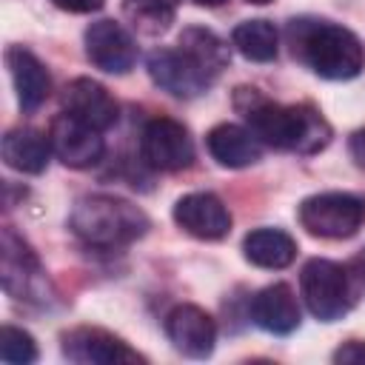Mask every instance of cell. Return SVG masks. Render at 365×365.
Segmentation results:
<instances>
[{"label":"cell","instance_id":"1","mask_svg":"<svg viewBox=\"0 0 365 365\" xmlns=\"http://www.w3.org/2000/svg\"><path fill=\"white\" fill-rule=\"evenodd\" d=\"M234 106L242 114L245 125L254 131V137L262 145H271L279 151H294L305 157L319 154L334 137L331 123L311 103L279 106L268 100L259 88L240 86L234 91Z\"/></svg>","mask_w":365,"mask_h":365},{"label":"cell","instance_id":"2","mask_svg":"<svg viewBox=\"0 0 365 365\" xmlns=\"http://www.w3.org/2000/svg\"><path fill=\"white\" fill-rule=\"evenodd\" d=\"M291 54L325 80H354L365 68V46L359 37L331 20L299 17L288 23Z\"/></svg>","mask_w":365,"mask_h":365},{"label":"cell","instance_id":"3","mask_svg":"<svg viewBox=\"0 0 365 365\" xmlns=\"http://www.w3.org/2000/svg\"><path fill=\"white\" fill-rule=\"evenodd\" d=\"M148 217L140 205L111 197V194H88L80 197L71 208L68 228L86 245L94 248H117L140 240L148 231Z\"/></svg>","mask_w":365,"mask_h":365},{"label":"cell","instance_id":"4","mask_svg":"<svg viewBox=\"0 0 365 365\" xmlns=\"http://www.w3.org/2000/svg\"><path fill=\"white\" fill-rule=\"evenodd\" d=\"M299 291H302V299H305L308 311L319 322L342 319L351 311V302H354L351 274L339 262L322 259V257H314L302 265Z\"/></svg>","mask_w":365,"mask_h":365},{"label":"cell","instance_id":"5","mask_svg":"<svg viewBox=\"0 0 365 365\" xmlns=\"http://www.w3.org/2000/svg\"><path fill=\"white\" fill-rule=\"evenodd\" d=\"M299 225L311 237L322 240H348L365 222V200L348 191H322L299 202Z\"/></svg>","mask_w":365,"mask_h":365},{"label":"cell","instance_id":"6","mask_svg":"<svg viewBox=\"0 0 365 365\" xmlns=\"http://www.w3.org/2000/svg\"><path fill=\"white\" fill-rule=\"evenodd\" d=\"M3 288L14 299L26 302H46L48 299V279L31 245L11 228H3Z\"/></svg>","mask_w":365,"mask_h":365},{"label":"cell","instance_id":"7","mask_svg":"<svg viewBox=\"0 0 365 365\" xmlns=\"http://www.w3.org/2000/svg\"><path fill=\"white\" fill-rule=\"evenodd\" d=\"M143 163L154 171H182L194 163V140L174 117H154L140 134Z\"/></svg>","mask_w":365,"mask_h":365},{"label":"cell","instance_id":"8","mask_svg":"<svg viewBox=\"0 0 365 365\" xmlns=\"http://www.w3.org/2000/svg\"><path fill=\"white\" fill-rule=\"evenodd\" d=\"M145 68H148V77L154 80V86H160L163 91L182 97V100L200 97L214 83V74L205 71L180 46L177 48H154L145 60Z\"/></svg>","mask_w":365,"mask_h":365},{"label":"cell","instance_id":"9","mask_svg":"<svg viewBox=\"0 0 365 365\" xmlns=\"http://www.w3.org/2000/svg\"><path fill=\"white\" fill-rule=\"evenodd\" d=\"M63 356L77 365H143L145 356L137 354L125 339L114 336L106 328L80 325L66 331L63 336Z\"/></svg>","mask_w":365,"mask_h":365},{"label":"cell","instance_id":"10","mask_svg":"<svg viewBox=\"0 0 365 365\" xmlns=\"http://www.w3.org/2000/svg\"><path fill=\"white\" fill-rule=\"evenodd\" d=\"M54 157L68 168H91L103 160L106 143L100 137V128L77 120L74 114L63 111L48 125Z\"/></svg>","mask_w":365,"mask_h":365},{"label":"cell","instance_id":"11","mask_svg":"<svg viewBox=\"0 0 365 365\" xmlns=\"http://www.w3.org/2000/svg\"><path fill=\"white\" fill-rule=\"evenodd\" d=\"M83 43L88 63L106 74H125L137 63V43L117 20H94L86 29Z\"/></svg>","mask_w":365,"mask_h":365},{"label":"cell","instance_id":"12","mask_svg":"<svg viewBox=\"0 0 365 365\" xmlns=\"http://www.w3.org/2000/svg\"><path fill=\"white\" fill-rule=\"evenodd\" d=\"M165 334H168L171 345L191 359L211 356V351L217 345L214 317L191 302H180L165 314Z\"/></svg>","mask_w":365,"mask_h":365},{"label":"cell","instance_id":"13","mask_svg":"<svg viewBox=\"0 0 365 365\" xmlns=\"http://www.w3.org/2000/svg\"><path fill=\"white\" fill-rule=\"evenodd\" d=\"M174 222L197 240H222L231 231V211L211 191H191L174 202Z\"/></svg>","mask_w":365,"mask_h":365},{"label":"cell","instance_id":"14","mask_svg":"<svg viewBox=\"0 0 365 365\" xmlns=\"http://www.w3.org/2000/svg\"><path fill=\"white\" fill-rule=\"evenodd\" d=\"M63 108L100 131L111 128L120 117V106L111 97V91L91 77H74L63 88Z\"/></svg>","mask_w":365,"mask_h":365},{"label":"cell","instance_id":"15","mask_svg":"<svg viewBox=\"0 0 365 365\" xmlns=\"http://www.w3.org/2000/svg\"><path fill=\"white\" fill-rule=\"evenodd\" d=\"M6 66H9L11 83H14L20 108L37 111L51 94V74L43 66V60L23 46H9L6 48Z\"/></svg>","mask_w":365,"mask_h":365},{"label":"cell","instance_id":"16","mask_svg":"<svg viewBox=\"0 0 365 365\" xmlns=\"http://www.w3.org/2000/svg\"><path fill=\"white\" fill-rule=\"evenodd\" d=\"M251 319H254V325H259L262 331L277 334V336L297 331L299 328V305H297L294 291L285 282L259 288L251 299Z\"/></svg>","mask_w":365,"mask_h":365},{"label":"cell","instance_id":"17","mask_svg":"<svg viewBox=\"0 0 365 365\" xmlns=\"http://www.w3.org/2000/svg\"><path fill=\"white\" fill-rule=\"evenodd\" d=\"M208 154L225 168H245L262 157V143L254 137L248 125L217 123L205 137Z\"/></svg>","mask_w":365,"mask_h":365},{"label":"cell","instance_id":"18","mask_svg":"<svg viewBox=\"0 0 365 365\" xmlns=\"http://www.w3.org/2000/svg\"><path fill=\"white\" fill-rule=\"evenodd\" d=\"M0 151H3V163L20 174H43L48 165V157L54 154L51 137L40 128H31V125L11 128L3 137Z\"/></svg>","mask_w":365,"mask_h":365},{"label":"cell","instance_id":"19","mask_svg":"<svg viewBox=\"0 0 365 365\" xmlns=\"http://www.w3.org/2000/svg\"><path fill=\"white\" fill-rule=\"evenodd\" d=\"M242 254L257 268H288L297 259V240L282 228H254L242 240Z\"/></svg>","mask_w":365,"mask_h":365},{"label":"cell","instance_id":"20","mask_svg":"<svg viewBox=\"0 0 365 365\" xmlns=\"http://www.w3.org/2000/svg\"><path fill=\"white\" fill-rule=\"evenodd\" d=\"M231 43L234 48L254 63H271L279 51V34L274 29L271 20H242L234 31H231Z\"/></svg>","mask_w":365,"mask_h":365},{"label":"cell","instance_id":"21","mask_svg":"<svg viewBox=\"0 0 365 365\" xmlns=\"http://www.w3.org/2000/svg\"><path fill=\"white\" fill-rule=\"evenodd\" d=\"M177 46H180L188 57H194L205 71H211L214 77H217V74L228 66V60H231L225 40L217 37V34H214L211 29H205V26H188V29H182Z\"/></svg>","mask_w":365,"mask_h":365},{"label":"cell","instance_id":"22","mask_svg":"<svg viewBox=\"0 0 365 365\" xmlns=\"http://www.w3.org/2000/svg\"><path fill=\"white\" fill-rule=\"evenodd\" d=\"M123 17L140 31V34H163L171 29L177 11L171 0H123Z\"/></svg>","mask_w":365,"mask_h":365},{"label":"cell","instance_id":"23","mask_svg":"<svg viewBox=\"0 0 365 365\" xmlns=\"http://www.w3.org/2000/svg\"><path fill=\"white\" fill-rule=\"evenodd\" d=\"M0 356L3 362L11 365H29L37 359V342L29 331L17 325H3L0 328Z\"/></svg>","mask_w":365,"mask_h":365},{"label":"cell","instance_id":"24","mask_svg":"<svg viewBox=\"0 0 365 365\" xmlns=\"http://www.w3.org/2000/svg\"><path fill=\"white\" fill-rule=\"evenodd\" d=\"M334 362H348V365H362L365 362V342L351 339L334 351Z\"/></svg>","mask_w":365,"mask_h":365},{"label":"cell","instance_id":"25","mask_svg":"<svg viewBox=\"0 0 365 365\" xmlns=\"http://www.w3.org/2000/svg\"><path fill=\"white\" fill-rule=\"evenodd\" d=\"M51 3L63 11H71V14H91V11L103 9L106 0H51Z\"/></svg>","mask_w":365,"mask_h":365},{"label":"cell","instance_id":"26","mask_svg":"<svg viewBox=\"0 0 365 365\" xmlns=\"http://www.w3.org/2000/svg\"><path fill=\"white\" fill-rule=\"evenodd\" d=\"M348 151H351L354 163L365 171V128H356V131L351 134V140H348Z\"/></svg>","mask_w":365,"mask_h":365},{"label":"cell","instance_id":"27","mask_svg":"<svg viewBox=\"0 0 365 365\" xmlns=\"http://www.w3.org/2000/svg\"><path fill=\"white\" fill-rule=\"evenodd\" d=\"M197 6H222L225 0H194Z\"/></svg>","mask_w":365,"mask_h":365},{"label":"cell","instance_id":"28","mask_svg":"<svg viewBox=\"0 0 365 365\" xmlns=\"http://www.w3.org/2000/svg\"><path fill=\"white\" fill-rule=\"evenodd\" d=\"M248 3H254V6H268V3H274V0H248Z\"/></svg>","mask_w":365,"mask_h":365}]
</instances>
